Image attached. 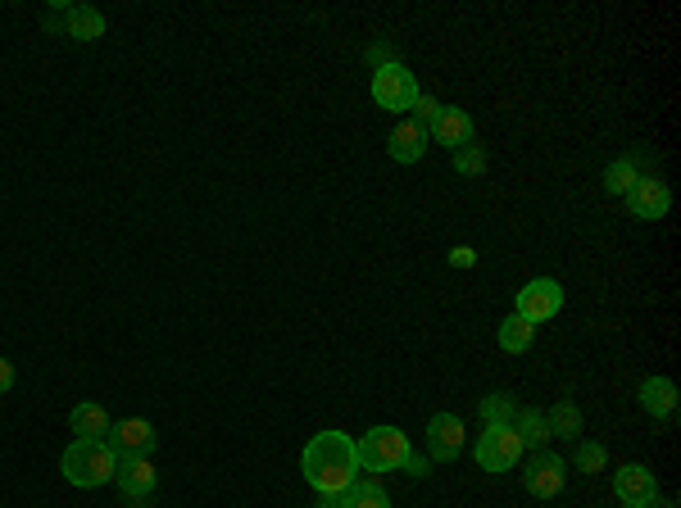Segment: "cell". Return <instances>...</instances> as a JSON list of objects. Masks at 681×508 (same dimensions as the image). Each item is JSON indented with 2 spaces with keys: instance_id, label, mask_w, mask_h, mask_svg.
I'll list each match as a JSON object with an SVG mask.
<instances>
[{
  "instance_id": "1",
  "label": "cell",
  "mask_w": 681,
  "mask_h": 508,
  "mask_svg": "<svg viewBox=\"0 0 681 508\" xmlns=\"http://www.w3.org/2000/svg\"><path fill=\"white\" fill-rule=\"evenodd\" d=\"M300 472H305V481L318 490V495H341L364 468H359V450L346 431H318V436L305 445Z\"/></svg>"
},
{
  "instance_id": "2",
  "label": "cell",
  "mask_w": 681,
  "mask_h": 508,
  "mask_svg": "<svg viewBox=\"0 0 681 508\" xmlns=\"http://www.w3.org/2000/svg\"><path fill=\"white\" fill-rule=\"evenodd\" d=\"M114 468H119V454L109 450V440H100V436H73V445L60 459L64 481H69V486H82V490L109 486V481H114Z\"/></svg>"
},
{
  "instance_id": "3",
  "label": "cell",
  "mask_w": 681,
  "mask_h": 508,
  "mask_svg": "<svg viewBox=\"0 0 681 508\" xmlns=\"http://www.w3.org/2000/svg\"><path fill=\"white\" fill-rule=\"evenodd\" d=\"M355 450L364 472H395L409 459V436L400 427H373L364 431V440H355Z\"/></svg>"
},
{
  "instance_id": "4",
  "label": "cell",
  "mask_w": 681,
  "mask_h": 508,
  "mask_svg": "<svg viewBox=\"0 0 681 508\" xmlns=\"http://www.w3.org/2000/svg\"><path fill=\"white\" fill-rule=\"evenodd\" d=\"M418 78L395 59V64H386V69H373V100L377 109H386V114H409V109L418 105Z\"/></svg>"
},
{
  "instance_id": "5",
  "label": "cell",
  "mask_w": 681,
  "mask_h": 508,
  "mask_svg": "<svg viewBox=\"0 0 681 508\" xmlns=\"http://www.w3.org/2000/svg\"><path fill=\"white\" fill-rule=\"evenodd\" d=\"M477 463H482L486 472H509L518 468V459H523V440H518L514 422H504V427H486L482 436H477Z\"/></svg>"
},
{
  "instance_id": "6",
  "label": "cell",
  "mask_w": 681,
  "mask_h": 508,
  "mask_svg": "<svg viewBox=\"0 0 681 508\" xmlns=\"http://www.w3.org/2000/svg\"><path fill=\"white\" fill-rule=\"evenodd\" d=\"M109 450L119 454V459H150L159 445L155 427L146 418H123V422H109Z\"/></svg>"
},
{
  "instance_id": "7",
  "label": "cell",
  "mask_w": 681,
  "mask_h": 508,
  "mask_svg": "<svg viewBox=\"0 0 681 508\" xmlns=\"http://www.w3.org/2000/svg\"><path fill=\"white\" fill-rule=\"evenodd\" d=\"M468 445V431L454 413H432L427 418V459L432 463H454Z\"/></svg>"
},
{
  "instance_id": "8",
  "label": "cell",
  "mask_w": 681,
  "mask_h": 508,
  "mask_svg": "<svg viewBox=\"0 0 681 508\" xmlns=\"http://www.w3.org/2000/svg\"><path fill=\"white\" fill-rule=\"evenodd\" d=\"M523 486L532 490L536 499H554L563 486H568V463L550 450H536L532 463H527V472H523Z\"/></svg>"
},
{
  "instance_id": "9",
  "label": "cell",
  "mask_w": 681,
  "mask_h": 508,
  "mask_svg": "<svg viewBox=\"0 0 681 508\" xmlns=\"http://www.w3.org/2000/svg\"><path fill=\"white\" fill-rule=\"evenodd\" d=\"M559 309H563V286L554 277H536V282H527L518 291V318H527V323H545Z\"/></svg>"
},
{
  "instance_id": "10",
  "label": "cell",
  "mask_w": 681,
  "mask_h": 508,
  "mask_svg": "<svg viewBox=\"0 0 681 508\" xmlns=\"http://www.w3.org/2000/svg\"><path fill=\"white\" fill-rule=\"evenodd\" d=\"M613 490L618 499H627V508H654L659 504V481L645 463H627V468L613 472Z\"/></svg>"
},
{
  "instance_id": "11",
  "label": "cell",
  "mask_w": 681,
  "mask_h": 508,
  "mask_svg": "<svg viewBox=\"0 0 681 508\" xmlns=\"http://www.w3.org/2000/svg\"><path fill=\"white\" fill-rule=\"evenodd\" d=\"M627 205H632L636 218H645V223H659V218L672 209V191H668V182H663V177L645 173L641 182L627 191Z\"/></svg>"
},
{
  "instance_id": "12",
  "label": "cell",
  "mask_w": 681,
  "mask_h": 508,
  "mask_svg": "<svg viewBox=\"0 0 681 508\" xmlns=\"http://www.w3.org/2000/svg\"><path fill=\"white\" fill-rule=\"evenodd\" d=\"M114 481H119V490L128 495L132 508H141L150 495H155V468H150V459H119V468H114Z\"/></svg>"
},
{
  "instance_id": "13",
  "label": "cell",
  "mask_w": 681,
  "mask_h": 508,
  "mask_svg": "<svg viewBox=\"0 0 681 508\" xmlns=\"http://www.w3.org/2000/svg\"><path fill=\"white\" fill-rule=\"evenodd\" d=\"M50 28H60L73 41H100L105 37V14L96 5H73V10H64V19H50Z\"/></svg>"
},
{
  "instance_id": "14",
  "label": "cell",
  "mask_w": 681,
  "mask_h": 508,
  "mask_svg": "<svg viewBox=\"0 0 681 508\" xmlns=\"http://www.w3.org/2000/svg\"><path fill=\"white\" fill-rule=\"evenodd\" d=\"M427 127H418L414 118H400V127L391 132V141H386V155L395 159V164H418L427 150Z\"/></svg>"
},
{
  "instance_id": "15",
  "label": "cell",
  "mask_w": 681,
  "mask_h": 508,
  "mask_svg": "<svg viewBox=\"0 0 681 508\" xmlns=\"http://www.w3.org/2000/svg\"><path fill=\"white\" fill-rule=\"evenodd\" d=\"M427 137H436V146L459 150V146H468V141H473V118H468L464 109L441 105V114H436V123H432V132H427Z\"/></svg>"
},
{
  "instance_id": "16",
  "label": "cell",
  "mask_w": 681,
  "mask_h": 508,
  "mask_svg": "<svg viewBox=\"0 0 681 508\" xmlns=\"http://www.w3.org/2000/svg\"><path fill=\"white\" fill-rule=\"evenodd\" d=\"M641 409L650 413V418H672V413H677V386H672L668 377L641 381Z\"/></svg>"
},
{
  "instance_id": "17",
  "label": "cell",
  "mask_w": 681,
  "mask_h": 508,
  "mask_svg": "<svg viewBox=\"0 0 681 508\" xmlns=\"http://www.w3.org/2000/svg\"><path fill=\"white\" fill-rule=\"evenodd\" d=\"M341 499H346V508H391V495L382 490V481H377L373 472H368V477L359 472V477L341 490Z\"/></svg>"
},
{
  "instance_id": "18",
  "label": "cell",
  "mask_w": 681,
  "mask_h": 508,
  "mask_svg": "<svg viewBox=\"0 0 681 508\" xmlns=\"http://www.w3.org/2000/svg\"><path fill=\"white\" fill-rule=\"evenodd\" d=\"M69 427H73V436H100L105 440L109 436V413L100 409L96 400H82V404H73Z\"/></svg>"
},
{
  "instance_id": "19",
  "label": "cell",
  "mask_w": 681,
  "mask_h": 508,
  "mask_svg": "<svg viewBox=\"0 0 681 508\" xmlns=\"http://www.w3.org/2000/svg\"><path fill=\"white\" fill-rule=\"evenodd\" d=\"M514 431L523 440V450H545V440H550V427H545V413L541 409H518L514 413Z\"/></svg>"
},
{
  "instance_id": "20",
  "label": "cell",
  "mask_w": 681,
  "mask_h": 508,
  "mask_svg": "<svg viewBox=\"0 0 681 508\" xmlns=\"http://www.w3.org/2000/svg\"><path fill=\"white\" fill-rule=\"evenodd\" d=\"M641 177L645 173H641V159H636V155H622V159H613V164L604 168V186H609L613 196H627Z\"/></svg>"
},
{
  "instance_id": "21",
  "label": "cell",
  "mask_w": 681,
  "mask_h": 508,
  "mask_svg": "<svg viewBox=\"0 0 681 508\" xmlns=\"http://www.w3.org/2000/svg\"><path fill=\"white\" fill-rule=\"evenodd\" d=\"M532 341H536V323H527V318H518V313H509V318L500 323V350L523 354V350H532Z\"/></svg>"
},
{
  "instance_id": "22",
  "label": "cell",
  "mask_w": 681,
  "mask_h": 508,
  "mask_svg": "<svg viewBox=\"0 0 681 508\" xmlns=\"http://www.w3.org/2000/svg\"><path fill=\"white\" fill-rule=\"evenodd\" d=\"M545 427H550V436H563V440H582V409L568 400H559L550 409V418H545Z\"/></svg>"
},
{
  "instance_id": "23",
  "label": "cell",
  "mask_w": 681,
  "mask_h": 508,
  "mask_svg": "<svg viewBox=\"0 0 681 508\" xmlns=\"http://www.w3.org/2000/svg\"><path fill=\"white\" fill-rule=\"evenodd\" d=\"M514 413H518V400L509 391H491L482 400V422L486 427H504V422H514Z\"/></svg>"
},
{
  "instance_id": "24",
  "label": "cell",
  "mask_w": 681,
  "mask_h": 508,
  "mask_svg": "<svg viewBox=\"0 0 681 508\" xmlns=\"http://www.w3.org/2000/svg\"><path fill=\"white\" fill-rule=\"evenodd\" d=\"M577 472H604V463H609V454H604V445H595V440H577V454H573Z\"/></svg>"
},
{
  "instance_id": "25",
  "label": "cell",
  "mask_w": 681,
  "mask_h": 508,
  "mask_svg": "<svg viewBox=\"0 0 681 508\" xmlns=\"http://www.w3.org/2000/svg\"><path fill=\"white\" fill-rule=\"evenodd\" d=\"M454 168H459L464 177H482V173H486V150L477 146V141L459 146V150H454Z\"/></svg>"
},
{
  "instance_id": "26",
  "label": "cell",
  "mask_w": 681,
  "mask_h": 508,
  "mask_svg": "<svg viewBox=\"0 0 681 508\" xmlns=\"http://www.w3.org/2000/svg\"><path fill=\"white\" fill-rule=\"evenodd\" d=\"M436 114H441V105H436L432 96H418V105H414V123H418V127H427V132H432Z\"/></svg>"
},
{
  "instance_id": "27",
  "label": "cell",
  "mask_w": 681,
  "mask_h": 508,
  "mask_svg": "<svg viewBox=\"0 0 681 508\" xmlns=\"http://www.w3.org/2000/svg\"><path fill=\"white\" fill-rule=\"evenodd\" d=\"M400 472H409V477H427V472H432V459H427V454H414V450H409V459L400 463Z\"/></svg>"
},
{
  "instance_id": "28",
  "label": "cell",
  "mask_w": 681,
  "mask_h": 508,
  "mask_svg": "<svg viewBox=\"0 0 681 508\" xmlns=\"http://www.w3.org/2000/svg\"><path fill=\"white\" fill-rule=\"evenodd\" d=\"M450 268H477V250H473V245H454V250H450Z\"/></svg>"
},
{
  "instance_id": "29",
  "label": "cell",
  "mask_w": 681,
  "mask_h": 508,
  "mask_svg": "<svg viewBox=\"0 0 681 508\" xmlns=\"http://www.w3.org/2000/svg\"><path fill=\"white\" fill-rule=\"evenodd\" d=\"M368 64H373V69H386V64H395V50L386 46V41H377V46H368Z\"/></svg>"
},
{
  "instance_id": "30",
  "label": "cell",
  "mask_w": 681,
  "mask_h": 508,
  "mask_svg": "<svg viewBox=\"0 0 681 508\" xmlns=\"http://www.w3.org/2000/svg\"><path fill=\"white\" fill-rule=\"evenodd\" d=\"M14 391V363L10 359H0V395Z\"/></svg>"
},
{
  "instance_id": "31",
  "label": "cell",
  "mask_w": 681,
  "mask_h": 508,
  "mask_svg": "<svg viewBox=\"0 0 681 508\" xmlns=\"http://www.w3.org/2000/svg\"><path fill=\"white\" fill-rule=\"evenodd\" d=\"M318 508H346V499L341 495H318Z\"/></svg>"
}]
</instances>
